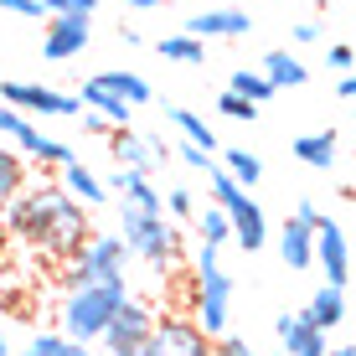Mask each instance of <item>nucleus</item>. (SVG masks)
Here are the masks:
<instances>
[{"label":"nucleus","mask_w":356,"mask_h":356,"mask_svg":"<svg viewBox=\"0 0 356 356\" xmlns=\"http://www.w3.org/2000/svg\"><path fill=\"white\" fill-rule=\"evenodd\" d=\"M0 222L16 243H26L36 259L47 264H72L78 248L93 238V222H88V207L78 196H67L63 186H26L16 202L0 212Z\"/></svg>","instance_id":"1"},{"label":"nucleus","mask_w":356,"mask_h":356,"mask_svg":"<svg viewBox=\"0 0 356 356\" xmlns=\"http://www.w3.org/2000/svg\"><path fill=\"white\" fill-rule=\"evenodd\" d=\"M351 63H356V52H351L346 42H336V47H330V67H351Z\"/></svg>","instance_id":"39"},{"label":"nucleus","mask_w":356,"mask_h":356,"mask_svg":"<svg viewBox=\"0 0 356 356\" xmlns=\"http://www.w3.org/2000/svg\"><path fill=\"white\" fill-rule=\"evenodd\" d=\"M0 140L16 145V150L26 155L31 165H52V170H63L67 161H78V150H72V145L52 140V134H42L26 114H21V108H10V104H0Z\"/></svg>","instance_id":"7"},{"label":"nucleus","mask_w":356,"mask_h":356,"mask_svg":"<svg viewBox=\"0 0 356 356\" xmlns=\"http://www.w3.org/2000/svg\"><path fill=\"white\" fill-rule=\"evenodd\" d=\"M222 170L238 181L243 191H253V186L264 181V161H259L253 150H243V145H222Z\"/></svg>","instance_id":"27"},{"label":"nucleus","mask_w":356,"mask_h":356,"mask_svg":"<svg viewBox=\"0 0 356 356\" xmlns=\"http://www.w3.org/2000/svg\"><path fill=\"white\" fill-rule=\"evenodd\" d=\"M104 186L119 191V207H124V212H150V217L165 212V191H155V181L145 176V170H124V165H119Z\"/></svg>","instance_id":"13"},{"label":"nucleus","mask_w":356,"mask_h":356,"mask_svg":"<svg viewBox=\"0 0 356 356\" xmlns=\"http://www.w3.org/2000/svg\"><path fill=\"white\" fill-rule=\"evenodd\" d=\"M165 212L176 217V222H191V217L202 212V207H196V196H191L186 186H170V191H165Z\"/></svg>","instance_id":"32"},{"label":"nucleus","mask_w":356,"mask_h":356,"mask_svg":"<svg viewBox=\"0 0 356 356\" xmlns=\"http://www.w3.org/2000/svg\"><path fill=\"white\" fill-rule=\"evenodd\" d=\"M21 356H93V346L63 336V330H36L26 346H21Z\"/></svg>","instance_id":"28"},{"label":"nucleus","mask_w":356,"mask_h":356,"mask_svg":"<svg viewBox=\"0 0 356 356\" xmlns=\"http://www.w3.org/2000/svg\"><path fill=\"white\" fill-rule=\"evenodd\" d=\"M325 356H356V346H330Z\"/></svg>","instance_id":"44"},{"label":"nucleus","mask_w":356,"mask_h":356,"mask_svg":"<svg viewBox=\"0 0 356 356\" xmlns=\"http://www.w3.org/2000/svg\"><path fill=\"white\" fill-rule=\"evenodd\" d=\"M0 10H10V16H26V21H42V0H0Z\"/></svg>","instance_id":"35"},{"label":"nucleus","mask_w":356,"mask_h":356,"mask_svg":"<svg viewBox=\"0 0 356 356\" xmlns=\"http://www.w3.org/2000/svg\"><path fill=\"white\" fill-rule=\"evenodd\" d=\"M0 253H6V248H0Z\"/></svg>","instance_id":"46"},{"label":"nucleus","mask_w":356,"mask_h":356,"mask_svg":"<svg viewBox=\"0 0 356 356\" xmlns=\"http://www.w3.org/2000/svg\"><path fill=\"white\" fill-rule=\"evenodd\" d=\"M294 42H300V47L321 42V21H300V26H294Z\"/></svg>","instance_id":"38"},{"label":"nucleus","mask_w":356,"mask_h":356,"mask_svg":"<svg viewBox=\"0 0 356 356\" xmlns=\"http://www.w3.org/2000/svg\"><path fill=\"white\" fill-rule=\"evenodd\" d=\"M212 351H217V341L191 315H161L140 356H212Z\"/></svg>","instance_id":"9"},{"label":"nucleus","mask_w":356,"mask_h":356,"mask_svg":"<svg viewBox=\"0 0 356 356\" xmlns=\"http://www.w3.org/2000/svg\"><path fill=\"white\" fill-rule=\"evenodd\" d=\"M124 6H129V10H155L161 0H124Z\"/></svg>","instance_id":"42"},{"label":"nucleus","mask_w":356,"mask_h":356,"mask_svg":"<svg viewBox=\"0 0 356 356\" xmlns=\"http://www.w3.org/2000/svg\"><path fill=\"white\" fill-rule=\"evenodd\" d=\"M227 88H232V93H243L248 104H259V108L268 104V98H274V83H268L259 67H238V72H232V83H227Z\"/></svg>","instance_id":"30"},{"label":"nucleus","mask_w":356,"mask_h":356,"mask_svg":"<svg viewBox=\"0 0 356 356\" xmlns=\"http://www.w3.org/2000/svg\"><path fill=\"white\" fill-rule=\"evenodd\" d=\"M186 315L212 341L227 336V321H232V274L222 268L217 248H196V259H191V274H186Z\"/></svg>","instance_id":"2"},{"label":"nucleus","mask_w":356,"mask_h":356,"mask_svg":"<svg viewBox=\"0 0 356 356\" xmlns=\"http://www.w3.org/2000/svg\"><path fill=\"white\" fill-rule=\"evenodd\" d=\"M93 78H98V83H104V88H108V93H119V98H129V104H134V108H145V104H150V98H155V88H150V83H145V78H140V72H129V67H104V72H93Z\"/></svg>","instance_id":"24"},{"label":"nucleus","mask_w":356,"mask_h":356,"mask_svg":"<svg viewBox=\"0 0 356 356\" xmlns=\"http://www.w3.org/2000/svg\"><path fill=\"white\" fill-rule=\"evenodd\" d=\"M191 222H196V243H202V248H217V253H222L227 243H232V222H227V212H222V207H212V202H207L202 212L191 217Z\"/></svg>","instance_id":"26"},{"label":"nucleus","mask_w":356,"mask_h":356,"mask_svg":"<svg viewBox=\"0 0 356 356\" xmlns=\"http://www.w3.org/2000/svg\"><path fill=\"white\" fill-rule=\"evenodd\" d=\"M217 108H222V119H238V124H253V119H259V104H248V98L232 93V88L217 98Z\"/></svg>","instance_id":"31"},{"label":"nucleus","mask_w":356,"mask_h":356,"mask_svg":"<svg viewBox=\"0 0 356 356\" xmlns=\"http://www.w3.org/2000/svg\"><path fill=\"white\" fill-rule=\"evenodd\" d=\"M155 52L165 57V63H186V67H196L207 57V42H196L191 31H170V36H161L155 42Z\"/></svg>","instance_id":"29"},{"label":"nucleus","mask_w":356,"mask_h":356,"mask_svg":"<svg viewBox=\"0 0 356 356\" xmlns=\"http://www.w3.org/2000/svg\"><path fill=\"white\" fill-rule=\"evenodd\" d=\"M83 108H93V114H104L114 129H129V119H134V104L129 98H119V93H108L98 78H83Z\"/></svg>","instance_id":"19"},{"label":"nucleus","mask_w":356,"mask_h":356,"mask_svg":"<svg viewBox=\"0 0 356 356\" xmlns=\"http://www.w3.org/2000/svg\"><path fill=\"white\" fill-rule=\"evenodd\" d=\"M88 21L78 16H47V36H42V52L52 57V63H72V57H83V47H88Z\"/></svg>","instance_id":"16"},{"label":"nucleus","mask_w":356,"mask_h":356,"mask_svg":"<svg viewBox=\"0 0 356 356\" xmlns=\"http://www.w3.org/2000/svg\"><path fill=\"white\" fill-rule=\"evenodd\" d=\"M0 104L21 108L26 119H72V114H83V98L78 93L47 88V83H16V78L0 83Z\"/></svg>","instance_id":"8"},{"label":"nucleus","mask_w":356,"mask_h":356,"mask_svg":"<svg viewBox=\"0 0 356 356\" xmlns=\"http://www.w3.org/2000/svg\"><path fill=\"white\" fill-rule=\"evenodd\" d=\"M279 259H284L294 274L315 268V222H305V217H289V222L279 227Z\"/></svg>","instance_id":"17"},{"label":"nucleus","mask_w":356,"mask_h":356,"mask_svg":"<svg viewBox=\"0 0 356 356\" xmlns=\"http://www.w3.org/2000/svg\"><path fill=\"white\" fill-rule=\"evenodd\" d=\"M176 155H181V161H186L191 170H207V176H212V155H207V150H196V145L181 140V145H176Z\"/></svg>","instance_id":"34"},{"label":"nucleus","mask_w":356,"mask_h":356,"mask_svg":"<svg viewBox=\"0 0 356 356\" xmlns=\"http://www.w3.org/2000/svg\"><path fill=\"white\" fill-rule=\"evenodd\" d=\"M108 150H114V161L124 165V170H145V176H150V170L170 155L161 140H150V134H134V129H114V134H108Z\"/></svg>","instance_id":"15"},{"label":"nucleus","mask_w":356,"mask_h":356,"mask_svg":"<svg viewBox=\"0 0 356 356\" xmlns=\"http://www.w3.org/2000/svg\"><path fill=\"white\" fill-rule=\"evenodd\" d=\"M47 16H78V21H93L98 0H42Z\"/></svg>","instance_id":"33"},{"label":"nucleus","mask_w":356,"mask_h":356,"mask_svg":"<svg viewBox=\"0 0 356 356\" xmlns=\"http://www.w3.org/2000/svg\"><path fill=\"white\" fill-rule=\"evenodd\" d=\"M78 119H83V129H88V134H93V140H108V134H114V124H108V119H104V114H93V108H83V114H78Z\"/></svg>","instance_id":"36"},{"label":"nucleus","mask_w":356,"mask_h":356,"mask_svg":"<svg viewBox=\"0 0 356 356\" xmlns=\"http://www.w3.org/2000/svg\"><path fill=\"white\" fill-rule=\"evenodd\" d=\"M315 268L325 274V284L346 289V279H351V243H346V232H341L336 217H321V222H315Z\"/></svg>","instance_id":"11"},{"label":"nucleus","mask_w":356,"mask_h":356,"mask_svg":"<svg viewBox=\"0 0 356 356\" xmlns=\"http://www.w3.org/2000/svg\"><path fill=\"white\" fill-rule=\"evenodd\" d=\"M336 93H341V98H346V104H356V72H346V78H341V83H336Z\"/></svg>","instance_id":"40"},{"label":"nucleus","mask_w":356,"mask_h":356,"mask_svg":"<svg viewBox=\"0 0 356 356\" xmlns=\"http://www.w3.org/2000/svg\"><path fill=\"white\" fill-rule=\"evenodd\" d=\"M155 321H161V310H150L145 300H134V294H129V300L119 305V315L108 321V330H104L98 346H104L108 356H140L145 341H150V330H155Z\"/></svg>","instance_id":"10"},{"label":"nucleus","mask_w":356,"mask_h":356,"mask_svg":"<svg viewBox=\"0 0 356 356\" xmlns=\"http://www.w3.org/2000/svg\"><path fill=\"white\" fill-rule=\"evenodd\" d=\"M305 315H310V321H315V325H321L325 336H330V330H336L341 321H346V289L321 284V289L310 294V305H305Z\"/></svg>","instance_id":"23"},{"label":"nucleus","mask_w":356,"mask_h":356,"mask_svg":"<svg viewBox=\"0 0 356 356\" xmlns=\"http://www.w3.org/2000/svg\"><path fill=\"white\" fill-rule=\"evenodd\" d=\"M165 119L181 129V140H186V145H196V150H207V155H212V150H222V145H217V129L207 124V119L196 114V108H170Z\"/></svg>","instance_id":"25"},{"label":"nucleus","mask_w":356,"mask_h":356,"mask_svg":"<svg viewBox=\"0 0 356 356\" xmlns=\"http://www.w3.org/2000/svg\"><path fill=\"white\" fill-rule=\"evenodd\" d=\"M289 155H294L300 165H310V170H330V165H336V155H341V140H336V129L294 134V140H289Z\"/></svg>","instance_id":"18"},{"label":"nucleus","mask_w":356,"mask_h":356,"mask_svg":"<svg viewBox=\"0 0 356 356\" xmlns=\"http://www.w3.org/2000/svg\"><path fill=\"white\" fill-rule=\"evenodd\" d=\"M129 300V279H114V284H78L63 289V305H57V330L83 346H98L104 341L108 321L119 315V305Z\"/></svg>","instance_id":"3"},{"label":"nucleus","mask_w":356,"mask_h":356,"mask_svg":"<svg viewBox=\"0 0 356 356\" xmlns=\"http://www.w3.org/2000/svg\"><path fill=\"white\" fill-rule=\"evenodd\" d=\"M119 238H124L129 259H140L145 268H155V274L181 259V227L165 222V212L150 217V212H124V207H119Z\"/></svg>","instance_id":"4"},{"label":"nucleus","mask_w":356,"mask_h":356,"mask_svg":"<svg viewBox=\"0 0 356 356\" xmlns=\"http://www.w3.org/2000/svg\"><path fill=\"white\" fill-rule=\"evenodd\" d=\"M0 356H16V346H10V336H6V325H0Z\"/></svg>","instance_id":"43"},{"label":"nucleus","mask_w":356,"mask_h":356,"mask_svg":"<svg viewBox=\"0 0 356 356\" xmlns=\"http://www.w3.org/2000/svg\"><path fill=\"white\" fill-rule=\"evenodd\" d=\"M129 268V248L119 232H93L88 243L78 248V259L63 264V289H78V284H114L124 279Z\"/></svg>","instance_id":"6"},{"label":"nucleus","mask_w":356,"mask_h":356,"mask_svg":"<svg viewBox=\"0 0 356 356\" xmlns=\"http://www.w3.org/2000/svg\"><path fill=\"white\" fill-rule=\"evenodd\" d=\"M181 31H191L196 42H227V36H248L253 31V16L238 6H217V10H196Z\"/></svg>","instance_id":"14"},{"label":"nucleus","mask_w":356,"mask_h":356,"mask_svg":"<svg viewBox=\"0 0 356 356\" xmlns=\"http://www.w3.org/2000/svg\"><path fill=\"white\" fill-rule=\"evenodd\" d=\"M259 72L268 83H274V93L279 88H305L310 83V67L300 63L294 52H284V47H274V52H264V63H259Z\"/></svg>","instance_id":"22"},{"label":"nucleus","mask_w":356,"mask_h":356,"mask_svg":"<svg viewBox=\"0 0 356 356\" xmlns=\"http://www.w3.org/2000/svg\"><path fill=\"white\" fill-rule=\"evenodd\" d=\"M57 176H63V191H67V196H78L83 207H104V202H108L104 176H98V170H88L83 161H67L63 170H57Z\"/></svg>","instance_id":"21"},{"label":"nucleus","mask_w":356,"mask_h":356,"mask_svg":"<svg viewBox=\"0 0 356 356\" xmlns=\"http://www.w3.org/2000/svg\"><path fill=\"white\" fill-rule=\"evenodd\" d=\"M274 356H284V351H274Z\"/></svg>","instance_id":"45"},{"label":"nucleus","mask_w":356,"mask_h":356,"mask_svg":"<svg viewBox=\"0 0 356 356\" xmlns=\"http://www.w3.org/2000/svg\"><path fill=\"white\" fill-rule=\"evenodd\" d=\"M207 181H212L207 202H212V207H222V212H227V222H232V243H238L243 253H259L264 243H268V217H264V207L253 202V196L243 191V186L227 176L222 165H212V176H207Z\"/></svg>","instance_id":"5"},{"label":"nucleus","mask_w":356,"mask_h":356,"mask_svg":"<svg viewBox=\"0 0 356 356\" xmlns=\"http://www.w3.org/2000/svg\"><path fill=\"white\" fill-rule=\"evenodd\" d=\"M26 186H31V161L16 150V145L0 140V212H6V207L16 202Z\"/></svg>","instance_id":"20"},{"label":"nucleus","mask_w":356,"mask_h":356,"mask_svg":"<svg viewBox=\"0 0 356 356\" xmlns=\"http://www.w3.org/2000/svg\"><path fill=\"white\" fill-rule=\"evenodd\" d=\"M274 336H279V351L284 356H325L330 351V336L305 310H284L274 321Z\"/></svg>","instance_id":"12"},{"label":"nucleus","mask_w":356,"mask_h":356,"mask_svg":"<svg viewBox=\"0 0 356 356\" xmlns=\"http://www.w3.org/2000/svg\"><path fill=\"white\" fill-rule=\"evenodd\" d=\"M212 356H253V346H248V341H238V336H222Z\"/></svg>","instance_id":"37"},{"label":"nucleus","mask_w":356,"mask_h":356,"mask_svg":"<svg viewBox=\"0 0 356 356\" xmlns=\"http://www.w3.org/2000/svg\"><path fill=\"white\" fill-rule=\"evenodd\" d=\"M294 217H305V222H321V207H315V202H300V207H294Z\"/></svg>","instance_id":"41"}]
</instances>
